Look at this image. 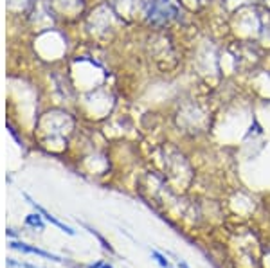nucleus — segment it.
Returning <instances> with one entry per match:
<instances>
[{
    "instance_id": "f257e3e1",
    "label": "nucleus",
    "mask_w": 270,
    "mask_h": 268,
    "mask_svg": "<svg viewBox=\"0 0 270 268\" xmlns=\"http://www.w3.org/2000/svg\"><path fill=\"white\" fill-rule=\"evenodd\" d=\"M26 198H27V200H29V204H31L33 207H34V209H36L38 212H40V214L43 216V218H45V220H49V221H51L52 225H56L58 229H60V231L67 232V234H70V236H72V234H74V231H72V229H70V227H67V225H65V223H62V221H60V220H56V218H54V216H52L51 212H47V210L43 209V207H40V205H36V202H33L31 198H29V196H27V195H26Z\"/></svg>"
},
{
    "instance_id": "f03ea898",
    "label": "nucleus",
    "mask_w": 270,
    "mask_h": 268,
    "mask_svg": "<svg viewBox=\"0 0 270 268\" xmlns=\"http://www.w3.org/2000/svg\"><path fill=\"white\" fill-rule=\"evenodd\" d=\"M11 247L16 248V250H22V252H29V254H36V256H42V258H47V259H52V261H62V259L54 256L51 252H45V250H40L36 247H31V245H26V243H18V241H13L11 243Z\"/></svg>"
},
{
    "instance_id": "7ed1b4c3",
    "label": "nucleus",
    "mask_w": 270,
    "mask_h": 268,
    "mask_svg": "<svg viewBox=\"0 0 270 268\" xmlns=\"http://www.w3.org/2000/svg\"><path fill=\"white\" fill-rule=\"evenodd\" d=\"M26 223L31 227H38V229H43V221L40 214H29L26 218Z\"/></svg>"
},
{
    "instance_id": "20e7f679",
    "label": "nucleus",
    "mask_w": 270,
    "mask_h": 268,
    "mask_svg": "<svg viewBox=\"0 0 270 268\" xmlns=\"http://www.w3.org/2000/svg\"><path fill=\"white\" fill-rule=\"evenodd\" d=\"M151 256H153V258H155L157 261H159V265H161L162 268H169V261H168V259L164 258V256H162L161 252H157V250H153V252H151Z\"/></svg>"
},
{
    "instance_id": "39448f33",
    "label": "nucleus",
    "mask_w": 270,
    "mask_h": 268,
    "mask_svg": "<svg viewBox=\"0 0 270 268\" xmlns=\"http://www.w3.org/2000/svg\"><path fill=\"white\" fill-rule=\"evenodd\" d=\"M9 265L13 267H22V268H40V267H33V265H27V263H15V261H7Z\"/></svg>"
},
{
    "instance_id": "423d86ee",
    "label": "nucleus",
    "mask_w": 270,
    "mask_h": 268,
    "mask_svg": "<svg viewBox=\"0 0 270 268\" xmlns=\"http://www.w3.org/2000/svg\"><path fill=\"white\" fill-rule=\"evenodd\" d=\"M89 268H112L108 263H103V261H98V263H94V265H90Z\"/></svg>"
},
{
    "instance_id": "0eeeda50",
    "label": "nucleus",
    "mask_w": 270,
    "mask_h": 268,
    "mask_svg": "<svg viewBox=\"0 0 270 268\" xmlns=\"http://www.w3.org/2000/svg\"><path fill=\"white\" fill-rule=\"evenodd\" d=\"M180 268H189V267H187L186 263H180Z\"/></svg>"
}]
</instances>
